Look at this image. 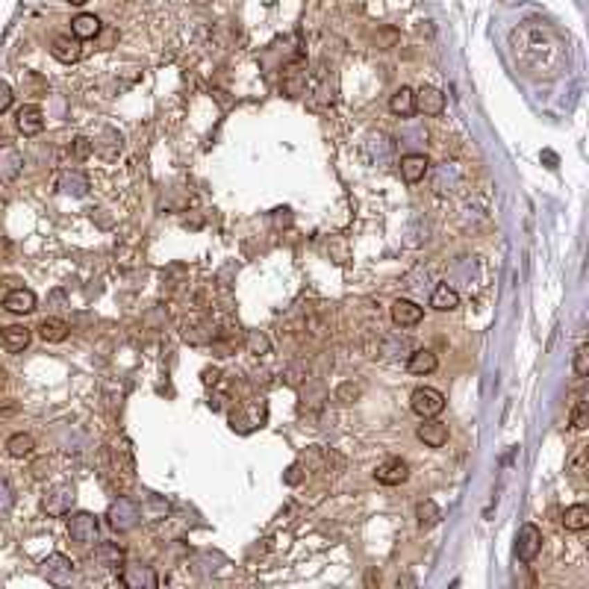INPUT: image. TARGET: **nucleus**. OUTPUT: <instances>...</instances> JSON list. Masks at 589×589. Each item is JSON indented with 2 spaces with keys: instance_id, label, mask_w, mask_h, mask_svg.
<instances>
[{
  "instance_id": "nucleus-1",
  "label": "nucleus",
  "mask_w": 589,
  "mask_h": 589,
  "mask_svg": "<svg viewBox=\"0 0 589 589\" xmlns=\"http://www.w3.org/2000/svg\"><path fill=\"white\" fill-rule=\"evenodd\" d=\"M106 522H109L112 530H118V534H127V530H133L139 522H141V510H139V504L133 498H115L109 504V510H106Z\"/></svg>"
},
{
  "instance_id": "nucleus-2",
  "label": "nucleus",
  "mask_w": 589,
  "mask_h": 589,
  "mask_svg": "<svg viewBox=\"0 0 589 589\" xmlns=\"http://www.w3.org/2000/svg\"><path fill=\"white\" fill-rule=\"evenodd\" d=\"M98 534H100V525H98V516L94 513H71L68 518V536L71 542H77V545H94L98 542Z\"/></svg>"
},
{
  "instance_id": "nucleus-3",
  "label": "nucleus",
  "mask_w": 589,
  "mask_h": 589,
  "mask_svg": "<svg viewBox=\"0 0 589 589\" xmlns=\"http://www.w3.org/2000/svg\"><path fill=\"white\" fill-rule=\"evenodd\" d=\"M410 407H412V412H416V416H421V419H436V416H439V412L445 410V398H442V392H436V389L421 386V389H416V392H412Z\"/></svg>"
},
{
  "instance_id": "nucleus-4",
  "label": "nucleus",
  "mask_w": 589,
  "mask_h": 589,
  "mask_svg": "<svg viewBox=\"0 0 589 589\" xmlns=\"http://www.w3.org/2000/svg\"><path fill=\"white\" fill-rule=\"evenodd\" d=\"M74 486L71 483H56V486H51L44 492V498H42V507H44V513L47 516H65L71 513V507H74Z\"/></svg>"
},
{
  "instance_id": "nucleus-5",
  "label": "nucleus",
  "mask_w": 589,
  "mask_h": 589,
  "mask_svg": "<svg viewBox=\"0 0 589 589\" xmlns=\"http://www.w3.org/2000/svg\"><path fill=\"white\" fill-rule=\"evenodd\" d=\"M542 551V530L536 525H522L516 536V557L522 563H534Z\"/></svg>"
},
{
  "instance_id": "nucleus-6",
  "label": "nucleus",
  "mask_w": 589,
  "mask_h": 589,
  "mask_svg": "<svg viewBox=\"0 0 589 589\" xmlns=\"http://www.w3.org/2000/svg\"><path fill=\"white\" fill-rule=\"evenodd\" d=\"M374 477H377V483H383V486H401V483L410 477V466H407V459H401V457H386L383 463L374 468Z\"/></svg>"
},
{
  "instance_id": "nucleus-7",
  "label": "nucleus",
  "mask_w": 589,
  "mask_h": 589,
  "mask_svg": "<svg viewBox=\"0 0 589 589\" xmlns=\"http://www.w3.org/2000/svg\"><path fill=\"white\" fill-rule=\"evenodd\" d=\"M121 583L130 586V589H153L159 581H157V574H153L150 565H141V563H124V569H121Z\"/></svg>"
},
{
  "instance_id": "nucleus-8",
  "label": "nucleus",
  "mask_w": 589,
  "mask_h": 589,
  "mask_svg": "<svg viewBox=\"0 0 589 589\" xmlns=\"http://www.w3.org/2000/svg\"><path fill=\"white\" fill-rule=\"evenodd\" d=\"M389 315H392V322L398 327H416V324H421L424 310H421L419 304L407 301V298H398L392 306H389Z\"/></svg>"
},
{
  "instance_id": "nucleus-9",
  "label": "nucleus",
  "mask_w": 589,
  "mask_h": 589,
  "mask_svg": "<svg viewBox=\"0 0 589 589\" xmlns=\"http://www.w3.org/2000/svg\"><path fill=\"white\" fill-rule=\"evenodd\" d=\"M42 572L51 583H65L74 577V563H71L65 554H51V557L42 563Z\"/></svg>"
},
{
  "instance_id": "nucleus-10",
  "label": "nucleus",
  "mask_w": 589,
  "mask_h": 589,
  "mask_svg": "<svg viewBox=\"0 0 589 589\" xmlns=\"http://www.w3.org/2000/svg\"><path fill=\"white\" fill-rule=\"evenodd\" d=\"M18 130H21L24 136H39L42 130H44V112H42V106H35V103L21 106V109H18Z\"/></svg>"
},
{
  "instance_id": "nucleus-11",
  "label": "nucleus",
  "mask_w": 589,
  "mask_h": 589,
  "mask_svg": "<svg viewBox=\"0 0 589 589\" xmlns=\"http://www.w3.org/2000/svg\"><path fill=\"white\" fill-rule=\"evenodd\" d=\"M416 109L424 115H442L445 109V94L433 86H421L416 91Z\"/></svg>"
},
{
  "instance_id": "nucleus-12",
  "label": "nucleus",
  "mask_w": 589,
  "mask_h": 589,
  "mask_svg": "<svg viewBox=\"0 0 589 589\" xmlns=\"http://www.w3.org/2000/svg\"><path fill=\"white\" fill-rule=\"evenodd\" d=\"M30 339H33V330L30 327H24V324H9L0 330V342H3V348L9 353H18L30 345Z\"/></svg>"
},
{
  "instance_id": "nucleus-13",
  "label": "nucleus",
  "mask_w": 589,
  "mask_h": 589,
  "mask_svg": "<svg viewBox=\"0 0 589 589\" xmlns=\"http://www.w3.org/2000/svg\"><path fill=\"white\" fill-rule=\"evenodd\" d=\"M419 439L428 445V448H442L448 442V424L436 421V419H424V424H419L416 430Z\"/></svg>"
},
{
  "instance_id": "nucleus-14",
  "label": "nucleus",
  "mask_w": 589,
  "mask_h": 589,
  "mask_svg": "<svg viewBox=\"0 0 589 589\" xmlns=\"http://www.w3.org/2000/svg\"><path fill=\"white\" fill-rule=\"evenodd\" d=\"M428 157L424 153H407V157H401V177H404L407 183H419L424 180V174H428Z\"/></svg>"
},
{
  "instance_id": "nucleus-15",
  "label": "nucleus",
  "mask_w": 589,
  "mask_h": 589,
  "mask_svg": "<svg viewBox=\"0 0 589 589\" xmlns=\"http://www.w3.org/2000/svg\"><path fill=\"white\" fill-rule=\"evenodd\" d=\"M51 53L53 59H59L62 65H71V62H77L80 59V39H71V35H56L53 44H51Z\"/></svg>"
},
{
  "instance_id": "nucleus-16",
  "label": "nucleus",
  "mask_w": 589,
  "mask_h": 589,
  "mask_svg": "<svg viewBox=\"0 0 589 589\" xmlns=\"http://www.w3.org/2000/svg\"><path fill=\"white\" fill-rule=\"evenodd\" d=\"M3 310L15 313V315H27L35 310V294L30 289H12L3 298Z\"/></svg>"
},
{
  "instance_id": "nucleus-17",
  "label": "nucleus",
  "mask_w": 589,
  "mask_h": 589,
  "mask_svg": "<svg viewBox=\"0 0 589 589\" xmlns=\"http://www.w3.org/2000/svg\"><path fill=\"white\" fill-rule=\"evenodd\" d=\"M94 560L103 569H121L124 565V548L115 545V542H100L98 548H94Z\"/></svg>"
},
{
  "instance_id": "nucleus-18",
  "label": "nucleus",
  "mask_w": 589,
  "mask_h": 589,
  "mask_svg": "<svg viewBox=\"0 0 589 589\" xmlns=\"http://www.w3.org/2000/svg\"><path fill=\"white\" fill-rule=\"evenodd\" d=\"M56 186H59V192L82 197L89 192V177L80 174V171H62V174H59V180H56Z\"/></svg>"
},
{
  "instance_id": "nucleus-19",
  "label": "nucleus",
  "mask_w": 589,
  "mask_h": 589,
  "mask_svg": "<svg viewBox=\"0 0 589 589\" xmlns=\"http://www.w3.org/2000/svg\"><path fill=\"white\" fill-rule=\"evenodd\" d=\"M436 365H439V360H436V353L428 351V348H419V351H412L410 353V360H407V371L410 374H430L436 371Z\"/></svg>"
},
{
  "instance_id": "nucleus-20",
  "label": "nucleus",
  "mask_w": 589,
  "mask_h": 589,
  "mask_svg": "<svg viewBox=\"0 0 589 589\" xmlns=\"http://www.w3.org/2000/svg\"><path fill=\"white\" fill-rule=\"evenodd\" d=\"M389 109H392V115L410 118L412 112H416V91L407 89V86H401L392 98H389Z\"/></svg>"
},
{
  "instance_id": "nucleus-21",
  "label": "nucleus",
  "mask_w": 589,
  "mask_h": 589,
  "mask_svg": "<svg viewBox=\"0 0 589 589\" xmlns=\"http://www.w3.org/2000/svg\"><path fill=\"white\" fill-rule=\"evenodd\" d=\"M563 527L572 530V534H581V530L589 527V507L586 504H572L565 507L563 513Z\"/></svg>"
},
{
  "instance_id": "nucleus-22",
  "label": "nucleus",
  "mask_w": 589,
  "mask_h": 589,
  "mask_svg": "<svg viewBox=\"0 0 589 589\" xmlns=\"http://www.w3.org/2000/svg\"><path fill=\"white\" fill-rule=\"evenodd\" d=\"M71 33H74V39H94V35L100 33V18L98 15H89V12H80V15L71 21Z\"/></svg>"
},
{
  "instance_id": "nucleus-23",
  "label": "nucleus",
  "mask_w": 589,
  "mask_h": 589,
  "mask_svg": "<svg viewBox=\"0 0 589 589\" xmlns=\"http://www.w3.org/2000/svg\"><path fill=\"white\" fill-rule=\"evenodd\" d=\"M430 306H433V310H439V313H451V310H457V306H459V294L448 286V283H442V286L433 289Z\"/></svg>"
},
{
  "instance_id": "nucleus-24",
  "label": "nucleus",
  "mask_w": 589,
  "mask_h": 589,
  "mask_svg": "<svg viewBox=\"0 0 589 589\" xmlns=\"http://www.w3.org/2000/svg\"><path fill=\"white\" fill-rule=\"evenodd\" d=\"M35 451V439L30 433H12L9 439H6V454L9 457H15V459H24V457H30Z\"/></svg>"
},
{
  "instance_id": "nucleus-25",
  "label": "nucleus",
  "mask_w": 589,
  "mask_h": 589,
  "mask_svg": "<svg viewBox=\"0 0 589 589\" xmlns=\"http://www.w3.org/2000/svg\"><path fill=\"white\" fill-rule=\"evenodd\" d=\"M416 518H419V527L421 530H430V527H436L439 525V518H442V510L436 507V501H421L419 507H416Z\"/></svg>"
},
{
  "instance_id": "nucleus-26",
  "label": "nucleus",
  "mask_w": 589,
  "mask_h": 589,
  "mask_svg": "<svg viewBox=\"0 0 589 589\" xmlns=\"http://www.w3.org/2000/svg\"><path fill=\"white\" fill-rule=\"evenodd\" d=\"M39 336L44 342H65L68 339V324L59 322V318H44L39 324Z\"/></svg>"
},
{
  "instance_id": "nucleus-27",
  "label": "nucleus",
  "mask_w": 589,
  "mask_h": 589,
  "mask_svg": "<svg viewBox=\"0 0 589 589\" xmlns=\"http://www.w3.org/2000/svg\"><path fill=\"white\" fill-rule=\"evenodd\" d=\"M21 86H24L27 94H33V98H44V94H47V82L42 80V74H35V71H24Z\"/></svg>"
},
{
  "instance_id": "nucleus-28",
  "label": "nucleus",
  "mask_w": 589,
  "mask_h": 589,
  "mask_svg": "<svg viewBox=\"0 0 589 589\" xmlns=\"http://www.w3.org/2000/svg\"><path fill=\"white\" fill-rule=\"evenodd\" d=\"M247 351L256 353V357H263V353H268V351H271L268 336H265V333H259V330H251V333H247Z\"/></svg>"
},
{
  "instance_id": "nucleus-29",
  "label": "nucleus",
  "mask_w": 589,
  "mask_h": 589,
  "mask_svg": "<svg viewBox=\"0 0 589 589\" xmlns=\"http://www.w3.org/2000/svg\"><path fill=\"white\" fill-rule=\"evenodd\" d=\"M12 507H15V489L6 477H0V516H6Z\"/></svg>"
},
{
  "instance_id": "nucleus-30",
  "label": "nucleus",
  "mask_w": 589,
  "mask_h": 589,
  "mask_svg": "<svg viewBox=\"0 0 589 589\" xmlns=\"http://www.w3.org/2000/svg\"><path fill=\"white\" fill-rule=\"evenodd\" d=\"M574 374L586 377L589 374V345H581L574 351Z\"/></svg>"
},
{
  "instance_id": "nucleus-31",
  "label": "nucleus",
  "mask_w": 589,
  "mask_h": 589,
  "mask_svg": "<svg viewBox=\"0 0 589 589\" xmlns=\"http://www.w3.org/2000/svg\"><path fill=\"white\" fill-rule=\"evenodd\" d=\"M360 395H362V386H360V383H357V386H353V383H342V386L336 389V398L345 401V404H348V401H357Z\"/></svg>"
},
{
  "instance_id": "nucleus-32",
  "label": "nucleus",
  "mask_w": 589,
  "mask_h": 589,
  "mask_svg": "<svg viewBox=\"0 0 589 589\" xmlns=\"http://www.w3.org/2000/svg\"><path fill=\"white\" fill-rule=\"evenodd\" d=\"M91 150H94V141H91V139H86V136H77V139H74V157H77V159L91 157Z\"/></svg>"
},
{
  "instance_id": "nucleus-33",
  "label": "nucleus",
  "mask_w": 589,
  "mask_h": 589,
  "mask_svg": "<svg viewBox=\"0 0 589 589\" xmlns=\"http://www.w3.org/2000/svg\"><path fill=\"white\" fill-rule=\"evenodd\" d=\"M572 428H574V430H583V428H586V398L577 401V407H574V412H572Z\"/></svg>"
},
{
  "instance_id": "nucleus-34",
  "label": "nucleus",
  "mask_w": 589,
  "mask_h": 589,
  "mask_svg": "<svg viewBox=\"0 0 589 589\" xmlns=\"http://www.w3.org/2000/svg\"><path fill=\"white\" fill-rule=\"evenodd\" d=\"M12 100H15V94H12V86L0 80V112H6L9 106H12Z\"/></svg>"
},
{
  "instance_id": "nucleus-35",
  "label": "nucleus",
  "mask_w": 589,
  "mask_h": 589,
  "mask_svg": "<svg viewBox=\"0 0 589 589\" xmlns=\"http://www.w3.org/2000/svg\"><path fill=\"white\" fill-rule=\"evenodd\" d=\"M395 42H398V33H395V30L377 33V47H395Z\"/></svg>"
},
{
  "instance_id": "nucleus-36",
  "label": "nucleus",
  "mask_w": 589,
  "mask_h": 589,
  "mask_svg": "<svg viewBox=\"0 0 589 589\" xmlns=\"http://www.w3.org/2000/svg\"><path fill=\"white\" fill-rule=\"evenodd\" d=\"M286 483H301V466H292V468H289Z\"/></svg>"
},
{
  "instance_id": "nucleus-37",
  "label": "nucleus",
  "mask_w": 589,
  "mask_h": 589,
  "mask_svg": "<svg viewBox=\"0 0 589 589\" xmlns=\"http://www.w3.org/2000/svg\"><path fill=\"white\" fill-rule=\"evenodd\" d=\"M71 6H82V3H89V0H68Z\"/></svg>"
}]
</instances>
